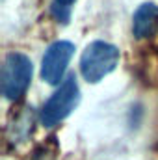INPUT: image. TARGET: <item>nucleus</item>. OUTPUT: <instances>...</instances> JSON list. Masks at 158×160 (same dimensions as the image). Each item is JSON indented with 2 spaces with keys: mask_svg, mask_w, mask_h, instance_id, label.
Wrapping results in <instances>:
<instances>
[{
  "mask_svg": "<svg viewBox=\"0 0 158 160\" xmlns=\"http://www.w3.org/2000/svg\"><path fill=\"white\" fill-rule=\"evenodd\" d=\"M34 77V63L22 52H9L2 63V77H0V89L6 101L17 102L28 91Z\"/></svg>",
  "mask_w": 158,
  "mask_h": 160,
  "instance_id": "nucleus-1",
  "label": "nucleus"
},
{
  "mask_svg": "<svg viewBox=\"0 0 158 160\" xmlns=\"http://www.w3.org/2000/svg\"><path fill=\"white\" fill-rule=\"evenodd\" d=\"M158 32V6L143 2L132 15V34L136 39H149Z\"/></svg>",
  "mask_w": 158,
  "mask_h": 160,
  "instance_id": "nucleus-5",
  "label": "nucleus"
},
{
  "mask_svg": "<svg viewBox=\"0 0 158 160\" xmlns=\"http://www.w3.org/2000/svg\"><path fill=\"white\" fill-rule=\"evenodd\" d=\"M119 60H121V50L116 45L101 39L93 41L84 48L80 56V73L86 82L97 84L104 77H108L112 71H116Z\"/></svg>",
  "mask_w": 158,
  "mask_h": 160,
  "instance_id": "nucleus-2",
  "label": "nucleus"
},
{
  "mask_svg": "<svg viewBox=\"0 0 158 160\" xmlns=\"http://www.w3.org/2000/svg\"><path fill=\"white\" fill-rule=\"evenodd\" d=\"M75 56V45L71 41L60 39L48 45L41 58V78L50 86H62L67 65Z\"/></svg>",
  "mask_w": 158,
  "mask_h": 160,
  "instance_id": "nucleus-4",
  "label": "nucleus"
},
{
  "mask_svg": "<svg viewBox=\"0 0 158 160\" xmlns=\"http://www.w3.org/2000/svg\"><path fill=\"white\" fill-rule=\"evenodd\" d=\"M75 4H77V0H52L48 11H50L54 21H58L60 24H67L71 19V11H73Z\"/></svg>",
  "mask_w": 158,
  "mask_h": 160,
  "instance_id": "nucleus-6",
  "label": "nucleus"
},
{
  "mask_svg": "<svg viewBox=\"0 0 158 160\" xmlns=\"http://www.w3.org/2000/svg\"><path fill=\"white\" fill-rule=\"evenodd\" d=\"M80 102V88L77 77L69 75L63 80L62 86H58V89L48 97V101L43 104L39 112V121L45 127H56L58 123L69 118L73 114V110L78 106Z\"/></svg>",
  "mask_w": 158,
  "mask_h": 160,
  "instance_id": "nucleus-3",
  "label": "nucleus"
},
{
  "mask_svg": "<svg viewBox=\"0 0 158 160\" xmlns=\"http://www.w3.org/2000/svg\"><path fill=\"white\" fill-rule=\"evenodd\" d=\"M21 121H22L24 125H26V123H30V121H32V112H30V114H28V112H24V114L21 116ZM30 125H32V123H30ZM28 128H32V127H26V128H24L26 136H28V134H32V130H28ZM21 130H22V125H17V127H15V134H13V142H15V138H19V136H21V134H19Z\"/></svg>",
  "mask_w": 158,
  "mask_h": 160,
  "instance_id": "nucleus-7",
  "label": "nucleus"
}]
</instances>
